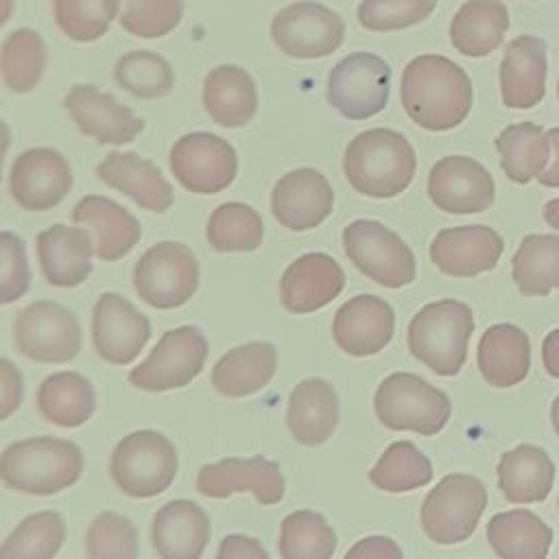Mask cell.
<instances>
[{
    "instance_id": "1",
    "label": "cell",
    "mask_w": 559,
    "mask_h": 559,
    "mask_svg": "<svg viewBox=\"0 0 559 559\" xmlns=\"http://www.w3.org/2000/svg\"><path fill=\"white\" fill-rule=\"evenodd\" d=\"M406 116L426 131H450L472 111L474 87L467 72L443 55L413 57L400 81Z\"/></svg>"
},
{
    "instance_id": "2",
    "label": "cell",
    "mask_w": 559,
    "mask_h": 559,
    "mask_svg": "<svg viewBox=\"0 0 559 559\" xmlns=\"http://www.w3.org/2000/svg\"><path fill=\"white\" fill-rule=\"evenodd\" d=\"M83 467V450L70 439L52 435L26 437L0 452V483L7 489L37 498H48L76 485Z\"/></svg>"
},
{
    "instance_id": "3",
    "label": "cell",
    "mask_w": 559,
    "mask_h": 559,
    "mask_svg": "<svg viewBox=\"0 0 559 559\" xmlns=\"http://www.w3.org/2000/svg\"><path fill=\"white\" fill-rule=\"evenodd\" d=\"M417 170L413 144L395 129H367L354 135L343 153L347 183L369 199H393L402 194Z\"/></svg>"
},
{
    "instance_id": "4",
    "label": "cell",
    "mask_w": 559,
    "mask_h": 559,
    "mask_svg": "<svg viewBox=\"0 0 559 559\" xmlns=\"http://www.w3.org/2000/svg\"><path fill=\"white\" fill-rule=\"evenodd\" d=\"M474 332V312L465 301L437 299L421 306L406 330L411 354L432 373L456 376L465 360Z\"/></svg>"
},
{
    "instance_id": "5",
    "label": "cell",
    "mask_w": 559,
    "mask_h": 559,
    "mask_svg": "<svg viewBox=\"0 0 559 559\" xmlns=\"http://www.w3.org/2000/svg\"><path fill=\"white\" fill-rule=\"evenodd\" d=\"M179 469L175 443L153 428L124 435L111 450L109 478L129 498L146 500L164 493Z\"/></svg>"
},
{
    "instance_id": "6",
    "label": "cell",
    "mask_w": 559,
    "mask_h": 559,
    "mask_svg": "<svg viewBox=\"0 0 559 559\" xmlns=\"http://www.w3.org/2000/svg\"><path fill=\"white\" fill-rule=\"evenodd\" d=\"M378 421L389 430H411L432 437L445 428L452 415L448 393L432 386L417 373L393 371L373 393Z\"/></svg>"
},
{
    "instance_id": "7",
    "label": "cell",
    "mask_w": 559,
    "mask_h": 559,
    "mask_svg": "<svg viewBox=\"0 0 559 559\" xmlns=\"http://www.w3.org/2000/svg\"><path fill=\"white\" fill-rule=\"evenodd\" d=\"M131 282L146 306L177 310L194 297L201 282V266L188 245L162 240L138 258Z\"/></svg>"
},
{
    "instance_id": "8",
    "label": "cell",
    "mask_w": 559,
    "mask_h": 559,
    "mask_svg": "<svg viewBox=\"0 0 559 559\" xmlns=\"http://www.w3.org/2000/svg\"><path fill=\"white\" fill-rule=\"evenodd\" d=\"M210 356V343L201 328L179 325L166 330L148 356L138 362L127 380L146 393H166L194 382Z\"/></svg>"
},
{
    "instance_id": "9",
    "label": "cell",
    "mask_w": 559,
    "mask_h": 559,
    "mask_svg": "<svg viewBox=\"0 0 559 559\" xmlns=\"http://www.w3.org/2000/svg\"><path fill=\"white\" fill-rule=\"evenodd\" d=\"M343 251L365 277L384 288H402L417 277L413 249L380 221L356 218L345 225Z\"/></svg>"
},
{
    "instance_id": "10",
    "label": "cell",
    "mask_w": 559,
    "mask_h": 559,
    "mask_svg": "<svg viewBox=\"0 0 559 559\" xmlns=\"http://www.w3.org/2000/svg\"><path fill=\"white\" fill-rule=\"evenodd\" d=\"M485 507L487 489L476 476L445 474L421 502V528L435 544H461L476 531Z\"/></svg>"
},
{
    "instance_id": "11",
    "label": "cell",
    "mask_w": 559,
    "mask_h": 559,
    "mask_svg": "<svg viewBox=\"0 0 559 559\" xmlns=\"http://www.w3.org/2000/svg\"><path fill=\"white\" fill-rule=\"evenodd\" d=\"M15 349L41 365H61L79 356L83 330L76 314L52 299H37L17 310L13 321Z\"/></svg>"
},
{
    "instance_id": "12",
    "label": "cell",
    "mask_w": 559,
    "mask_h": 559,
    "mask_svg": "<svg viewBox=\"0 0 559 559\" xmlns=\"http://www.w3.org/2000/svg\"><path fill=\"white\" fill-rule=\"evenodd\" d=\"M168 168L183 190L210 197L234 183L238 175V153L216 133L190 131L170 146Z\"/></svg>"
},
{
    "instance_id": "13",
    "label": "cell",
    "mask_w": 559,
    "mask_h": 559,
    "mask_svg": "<svg viewBox=\"0 0 559 559\" xmlns=\"http://www.w3.org/2000/svg\"><path fill=\"white\" fill-rule=\"evenodd\" d=\"M271 39L286 57L323 59L345 41V22L321 2L297 0L273 15Z\"/></svg>"
},
{
    "instance_id": "14",
    "label": "cell",
    "mask_w": 559,
    "mask_h": 559,
    "mask_svg": "<svg viewBox=\"0 0 559 559\" xmlns=\"http://www.w3.org/2000/svg\"><path fill=\"white\" fill-rule=\"evenodd\" d=\"M391 66L373 52H349L328 74V100L347 120H367L389 103Z\"/></svg>"
},
{
    "instance_id": "15",
    "label": "cell",
    "mask_w": 559,
    "mask_h": 559,
    "mask_svg": "<svg viewBox=\"0 0 559 559\" xmlns=\"http://www.w3.org/2000/svg\"><path fill=\"white\" fill-rule=\"evenodd\" d=\"M92 347L109 365H131L146 343L153 328L148 317L120 293H103L92 306L90 319Z\"/></svg>"
},
{
    "instance_id": "16",
    "label": "cell",
    "mask_w": 559,
    "mask_h": 559,
    "mask_svg": "<svg viewBox=\"0 0 559 559\" xmlns=\"http://www.w3.org/2000/svg\"><path fill=\"white\" fill-rule=\"evenodd\" d=\"M201 496L225 500L231 493H251L255 502L271 507L280 504L286 493V480L277 461L255 454V456H225L205 463L194 480Z\"/></svg>"
},
{
    "instance_id": "17",
    "label": "cell",
    "mask_w": 559,
    "mask_h": 559,
    "mask_svg": "<svg viewBox=\"0 0 559 559\" xmlns=\"http://www.w3.org/2000/svg\"><path fill=\"white\" fill-rule=\"evenodd\" d=\"M72 166L52 146L22 151L9 168V194L26 212H48L72 190Z\"/></svg>"
},
{
    "instance_id": "18",
    "label": "cell",
    "mask_w": 559,
    "mask_h": 559,
    "mask_svg": "<svg viewBox=\"0 0 559 559\" xmlns=\"http://www.w3.org/2000/svg\"><path fill=\"white\" fill-rule=\"evenodd\" d=\"M61 105L79 133L105 146L129 144L144 131V120L131 107L90 83L72 85Z\"/></svg>"
},
{
    "instance_id": "19",
    "label": "cell",
    "mask_w": 559,
    "mask_h": 559,
    "mask_svg": "<svg viewBox=\"0 0 559 559\" xmlns=\"http://www.w3.org/2000/svg\"><path fill=\"white\" fill-rule=\"evenodd\" d=\"M428 197L445 214H480L493 205L496 183L478 159L445 155L428 173Z\"/></svg>"
},
{
    "instance_id": "20",
    "label": "cell",
    "mask_w": 559,
    "mask_h": 559,
    "mask_svg": "<svg viewBox=\"0 0 559 559\" xmlns=\"http://www.w3.org/2000/svg\"><path fill=\"white\" fill-rule=\"evenodd\" d=\"M334 210V190L328 177L310 166L284 173L271 190V214L290 231L319 227Z\"/></svg>"
},
{
    "instance_id": "21",
    "label": "cell",
    "mask_w": 559,
    "mask_h": 559,
    "mask_svg": "<svg viewBox=\"0 0 559 559\" xmlns=\"http://www.w3.org/2000/svg\"><path fill=\"white\" fill-rule=\"evenodd\" d=\"M395 334V312L378 295L362 293L347 299L332 319V338L336 347L354 358L380 354Z\"/></svg>"
},
{
    "instance_id": "22",
    "label": "cell",
    "mask_w": 559,
    "mask_h": 559,
    "mask_svg": "<svg viewBox=\"0 0 559 559\" xmlns=\"http://www.w3.org/2000/svg\"><path fill=\"white\" fill-rule=\"evenodd\" d=\"M44 280L55 288H76L94 271V236L83 225H50L35 238Z\"/></svg>"
},
{
    "instance_id": "23",
    "label": "cell",
    "mask_w": 559,
    "mask_h": 559,
    "mask_svg": "<svg viewBox=\"0 0 559 559\" xmlns=\"http://www.w3.org/2000/svg\"><path fill=\"white\" fill-rule=\"evenodd\" d=\"M343 288V266L323 251H310L284 269L280 277V301L293 314H310L332 304Z\"/></svg>"
},
{
    "instance_id": "24",
    "label": "cell",
    "mask_w": 559,
    "mask_h": 559,
    "mask_svg": "<svg viewBox=\"0 0 559 559\" xmlns=\"http://www.w3.org/2000/svg\"><path fill=\"white\" fill-rule=\"evenodd\" d=\"M504 251L502 236L489 225H459L437 231L430 242L432 264L450 277H476L491 271Z\"/></svg>"
},
{
    "instance_id": "25",
    "label": "cell",
    "mask_w": 559,
    "mask_h": 559,
    "mask_svg": "<svg viewBox=\"0 0 559 559\" xmlns=\"http://www.w3.org/2000/svg\"><path fill=\"white\" fill-rule=\"evenodd\" d=\"M96 177L142 210L162 214L175 203V190L159 166L133 151L107 153L96 164Z\"/></svg>"
},
{
    "instance_id": "26",
    "label": "cell",
    "mask_w": 559,
    "mask_h": 559,
    "mask_svg": "<svg viewBox=\"0 0 559 559\" xmlns=\"http://www.w3.org/2000/svg\"><path fill=\"white\" fill-rule=\"evenodd\" d=\"M70 218L74 225L90 227L94 236V255L103 262L122 260L142 238L140 221L118 201L103 194L81 197Z\"/></svg>"
},
{
    "instance_id": "27",
    "label": "cell",
    "mask_w": 559,
    "mask_h": 559,
    "mask_svg": "<svg viewBox=\"0 0 559 559\" xmlns=\"http://www.w3.org/2000/svg\"><path fill=\"white\" fill-rule=\"evenodd\" d=\"M210 537V518L194 500H168L151 522V544L159 559H201Z\"/></svg>"
},
{
    "instance_id": "28",
    "label": "cell",
    "mask_w": 559,
    "mask_h": 559,
    "mask_svg": "<svg viewBox=\"0 0 559 559\" xmlns=\"http://www.w3.org/2000/svg\"><path fill=\"white\" fill-rule=\"evenodd\" d=\"M546 44L535 35H520L504 48L500 61V96L509 109H531L546 94Z\"/></svg>"
},
{
    "instance_id": "29",
    "label": "cell",
    "mask_w": 559,
    "mask_h": 559,
    "mask_svg": "<svg viewBox=\"0 0 559 559\" xmlns=\"http://www.w3.org/2000/svg\"><path fill=\"white\" fill-rule=\"evenodd\" d=\"M338 419V393L325 378H306L290 391L286 428L299 445H323L336 430Z\"/></svg>"
},
{
    "instance_id": "30",
    "label": "cell",
    "mask_w": 559,
    "mask_h": 559,
    "mask_svg": "<svg viewBox=\"0 0 559 559\" xmlns=\"http://www.w3.org/2000/svg\"><path fill=\"white\" fill-rule=\"evenodd\" d=\"M201 103L214 124L240 129L247 127L258 111V87L242 66L221 63L205 74Z\"/></svg>"
},
{
    "instance_id": "31",
    "label": "cell",
    "mask_w": 559,
    "mask_h": 559,
    "mask_svg": "<svg viewBox=\"0 0 559 559\" xmlns=\"http://www.w3.org/2000/svg\"><path fill=\"white\" fill-rule=\"evenodd\" d=\"M277 371V349L269 341H249L227 349L212 367L210 382L223 397L260 393Z\"/></svg>"
},
{
    "instance_id": "32",
    "label": "cell",
    "mask_w": 559,
    "mask_h": 559,
    "mask_svg": "<svg viewBox=\"0 0 559 559\" xmlns=\"http://www.w3.org/2000/svg\"><path fill=\"white\" fill-rule=\"evenodd\" d=\"M476 362L483 380L498 389H509L528 376L531 341L515 323L489 325L476 349Z\"/></svg>"
},
{
    "instance_id": "33",
    "label": "cell",
    "mask_w": 559,
    "mask_h": 559,
    "mask_svg": "<svg viewBox=\"0 0 559 559\" xmlns=\"http://www.w3.org/2000/svg\"><path fill=\"white\" fill-rule=\"evenodd\" d=\"M498 487L509 502H544L555 485V463L548 452L533 443L515 445L502 452L498 465Z\"/></svg>"
},
{
    "instance_id": "34",
    "label": "cell",
    "mask_w": 559,
    "mask_h": 559,
    "mask_svg": "<svg viewBox=\"0 0 559 559\" xmlns=\"http://www.w3.org/2000/svg\"><path fill=\"white\" fill-rule=\"evenodd\" d=\"M35 404L39 415L57 428H79L96 413V389L79 371L48 373L37 386Z\"/></svg>"
},
{
    "instance_id": "35",
    "label": "cell",
    "mask_w": 559,
    "mask_h": 559,
    "mask_svg": "<svg viewBox=\"0 0 559 559\" xmlns=\"http://www.w3.org/2000/svg\"><path fill=\"white\" fill-rule=\"evenodd\" d=\"M509 31V11L502 0H467L450 22V44L465 57H487Z\"/></svg>"
},
{
    "instance_id": "36",
    "label": "cell",
    "mask_w": 559,
    "mask_h": 559,
    "mask_svg": "<svg viewBox=\"0 0 559 559\" xmlns=\"http://www.w3.org/2000/svg\"><path fill=\"white\" fill-rule=\"evenodd\" d=\"M487 542L500 559H546L552 528L533 511H500L487 522Z\"/></svg>"
},
{
    "instance_id": "37",
    "label": "cell",
    "mask_w": 559,
    "mask_h": 559,
    "mask_svg": "<svg viewBox=\"0 0 559 559\" xmlns=\"http://www.w3.org/2000/svg\"><path fill=\"white\" fill-rule=\"evenodd\" d=\"M500 153V168L513 183L537 179L550 162V138L535 122H515L504 127L493 140Z\"/></svg>"
},
{
    "instance_id": "38",
    "label": "cell",
    "mask_w": 559,
    "mask_h": 559,
    "mask_svg": "<svg viewBox=\"0 0 559 559\" xmlns=\"http://www.w3.org/2000/svg\"><path fill=\"white\" fill-rule=\"evenodd\" d=\"M511 277L524 297H546L559 288V236H524L511 260Z\"/></svg>"
},
{
    "instance_id": "39",
    "label": "cell",
    "mask_w": 559,
    "mask_h": 559,
    "mask_svg": "<svg viewBox=\"0 0 559 559\" xmlns=\"http://www.w3.org/2000/svg\"><path fill=\"white\" fill-rule=\"evenodd\" d=\"M48 48L35 28H15L0 44V79L13 94L33 92L44 79Z\"/></svg>"
},
{
    "instance_id": "40",
    "label": "cell",
    "mask_w": 559,
    "mask_h": 559,
    "mask_svg": "<svg viewBox=\"0 0 559 559\" xmlns=\"http://www.w3.org/2000/svg\"><path fill=\"white\" fill-rule=\"evenodd\" d=\"M68 537L66 520L55 509L26 515L0 544V559H55Z\"/></svg>"
},
{
    "instance_id": "41",
    "label": "cell",
    "mask_w": 559,
    "mask_h": 559,
    "mask_svg": "<svg viewBox=\"0 0 559 559\" xmlns=\"http://www.w3.org/2000/svg\"><path fill=\"white\" fill-rule=\"evenodd\" d=\"M207 245L218 253H245L262 245L264 221L242 201L221 203L205 223Z\"/></svg>"
},
{
    "instance_id": "42",
    "label": "cell",
    "mask_w": 559,
    "mask_h": 559,
    "mask_svg": "<svg viewBox=\"0 0 559 559\" xmlns=\"http://www.w3.org/2000/svg\"><path fill=\"white\" fill-rule=\"evenodd\" d=\"M336 544L334 528L319 511L297 509L280 524L277 550L282 559H332Z\"/></svg>"
},
{
    "instance_id": "43",
    "label": "cell",
    "mask_w": 559,
    "mask_h": 559,
    "mask_svg": "<svg viewBox=\"0 0 559 559\" xmlns=\"http://www.w3.org/2000/svg\"><path fill=\"white\" fill-rule=\"evenodd\" d=\"M432 480L430 459L413 441H393L369 469V483L389 493H406Z\"/></svg>"
},
{
    "instance_id": "44",
    "label": "cell",
    "mask_w": 559,
    "mask_h": 559,
    "mask_svg": "<svg viewBox=\"0 0 559 559\" xmlns=\"http://www.w3.org/2000/svg\"><path fill=\"white\" fill-rule=\"evenodd\" d=\"M114 81L118 83V87L135 98L155 100L170 94L175 85V72L166 57L140 48L124 52L116 61Z\"/></svg>"
},
{
    "instance_id": "45",
    "label": "cell",
    "mask_w": 559,
    "mask_h": 559,
    "mask_svg": "<svg viewBox=\"0 0 559 559\" xmlns=\"http://www.w3.org/2000/svg\"><path fill=\"white\" fill-rule=\"evenodd\" d=\"M120 15V0H52L55 26L70 41H98Z\"/></svg>"
},
{
    "instance_id": "46",
    "label": "cell",
    "mask_w": 559,
    "mask_h": 559,
    "mask_svg": "<svg viewBox=\"0 0 559 559\" xmlns=\"http://www.w3.org/2000/svg\"><path fill=\"white\" fill-rule=\"evenodd\" d=\"M87 559H138V526L118 511H100L85 531Z\"/></svg>"
},
{
    "instance_id": "47",
    "label": "cell",
    "mask_w": 559,
    "mask_h": 559,
    "mask_svg": "<svg viewBox=\"0 0 559 559\" xmlns=\"http://www.w3.org/2000/svg\"><path fill=\"white\" fill-rule=\"evenodd\" d=\"M183 0H120V26L140 39H159L173 33L183 17Z\"/></svg>"
},
{
    "instance_id": "48",
    "label": "cell",
    "mask_w": 559,
    "mask_h": 559,
    "mask_svg": "<svg viewBox=\"0 0 559 559\" xmlns=\"http://www.w3.org/2000/svg\"><path fill=\"white\" fill-rule=\"evenodd\" d=\"M435 7L437 0H362L356 17L367 31L391 33L428 20Z\"/></svg>"
},
{
    "instance_id": "49",
    "label": "cell",
    "mask_w": 559,
    "mask_h": 559,
    "mask_svg": "<svg viewBox=\"0 0 559 559\" xmlns=\"http://www.w3.org/2000/svg\"><path fill=\"white\" fill-rule=\"evenodd\" d=\"M31 264L26 242L9 229L0 231V306L20 301L31 288Z\"/></svg>"
},
{
    "instance_id": "50",
    "label": "cell",
    "mask_w": 559,
    "mask_h": 559,
    "mask_svg": "<svg viewBox=\"0 0 559 559\" xmlns=\"http://www.w3.org/2000/svg\"><path fill=\"white\" fill-rule=\"evenodd\" d=\"M24 376L20 367L11 360L0 356V421L15 415L24 402Z\"/></svg>"
},
{
    "instance_id": "51",
    "label": "cell",
    "mask_w": 559,
    "mask_h": 559,
    "mask_svg": "<svg viewBox=\"0 0 559 559\" xmlns=\"http://www.w3.org/2000/svg\"><path fill=\"white\" fill-rule=\"evenodd\" d=\"M343 559H404L400 544L386 535H369L358 539Z\"/></svg>"
},
{
    "instance_id": "52",
    "label": "cell",
    "mask_w": 559,
    "mask_h": 559,
    "mask_svg": "<svg viewBox=\"0 0 559 559\" xmlns=\"http://www.w3.org/2000/svg\"><path fill=\"white\" fill-rule=\"evenodd\" d=\"M214 559H271V555L255 537L229 533L221 539Z\"/></svg>"
},
{
    "instance_id": "53",
    "label": "cell",
    "mask_w": 559,
    "mask_h": 559,
    "mask_svg": "<svg viewBox=\"0 0 559 559\" xmlns=\"http://www.w3.org/2000/svg\"><path fill=\"white\" fill-rule=\"evenodd\" d=\"M542 365L548 376L559 380V328L550 330L542 343Z\"/></svg>"
},
{
    "instance_id": "54",
    "label": "cell",
    "mask_w": 559,
    "mask_h": 559,
    "mask_svg": "<svg viewBox=\"0 0 559 559\" xmlns=\"http://www.w3.org/2000/svg\"><path fill=\"white\" fill-rule=\"evenodd\" d=\"M548 138L555 148V155H552V164L537 177V181L546 188H559V127L548 129Z\"/></svg>"
},
{
    "instance_id": "55",
    "label": "cell",
    "mask_w": 559,
    "mask_h": 559,
    "mask_svg": "<svg viewBox=\"0 0 559 559\" xmlns=\"http://www.w3.org/2000/svg\"><path fill=\"white\" fill-rule=\"evenodd\" d=\"M9 146H11V129L0 118V181H2V166H4V157L9 153Z\"/></svg>"
},
{
    "instance_id": "56",
    "label": "cell",
    "mask_w": 559,
    "mask_h": 559,
    "mask_svg": "<svg viewBox=\"0 0 559 559\" xmlns=\"http://www.w3.org/2000/svg\"><path fill=\"white\" fill-rule=\"evenodd\" d=\"M544 221L559 231V197L557 199H550L546 205H544Z\"/></svg>"
},
{
    "instance_id": "57",
    "label": "cell",
    "mask_w": 559,
    "mask_h": 559,
    "mask_svg": "<svg viewBox=\"0 0 559 559\" xmlns=\"http://www.w3.org/2000/svg\"><path fill=\"white\" fill-rule=\"evenodd\" d=\"M15 9V0H0V28L11 20Z\"/></svg>"
},
{
    "instance_id": "58",
    "label": "cell",
    "mask_w": 559,
    "mask_h": 559,
    "mask_svg": "<svg viewBox=\"0 0 559 559\" xmlns=\"http://www.w3.org/2000/svg\"><path fill=\"white\" fill-rule=\"evenodd\" d=\"M550 421H552V428H555V435L559 437V395L552 400L550 404Z\"/></svg>"
},
{
    "instance_id": "59",
    "label": "cell",
    "mask_w": 559,
    "mask_h": 559,
    "mask_svg": "<svg viewBox=\"0 0 559 559\" xmlns=\"http://www.w3.org/2000/svg\"><path fill=\"white\" fill-rule=\"evenodd\" d=\"M557 96H559V79H557Z\"/></svg>"
},
{
    "instance_id": "60",
    "label": "cell",
    "mask_w": 559,
    "mask_h": 559,
    "mask_svg": "<svg viewBox=\"0 0 559 559\" xmlns=\"http://www.w3.org/2000/svg\"><path fill=\"white\" fill-rule=\"evenodd\" d=\"M557 509H559V498H557Z\"/></svg>"
}]
</instances>
